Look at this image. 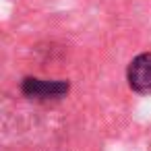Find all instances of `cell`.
Returning <instances> with one entry per match:
<instances>
[{"instance_id":"obj_1","label":"cell","mask_w":151,"mask_h":151,"mask_svg":"<svg viewBox=\"0 0 151 151\" xmlns=\"http://www.w3.org/2000/svg\"><path fill=\"white\" fill-rule=\"evenodd\" d=\"M73 89V83L68 79H42L35 75H25L19 81V91L27 101L33 104H58L64 97H68Z\"/></svg>"},{"instance_id":"obj_2","label":"cell","mask_w":151,"mask_h":151,"mask_svg":"<svg viewBox=\"0 0 151 151\" xmlns=\"http://www.w3.org/2000/svg\"><path fill=\"white\" fill-rule=\"evenodd\" d=\"M126 85L137 95H151V52H141L126 64Z\"/></svg>"},{"instance_id":"obj_3","label":"cell","mask_w":151,"mask_h":151,"mask_svg":"<svg viewBox=\"0 0 151 151\" xmlns=\"http://www.w3.org/2000/svg\"><path fill=\"white\" fill-rule=\"evenodd\" d=\"M33 50H35V54L40 56L42 66H46L48 62H60V60L64 58V54H66V46H62V44H58V42H42V44H37Z\"/></svg>"}]
</instances>
